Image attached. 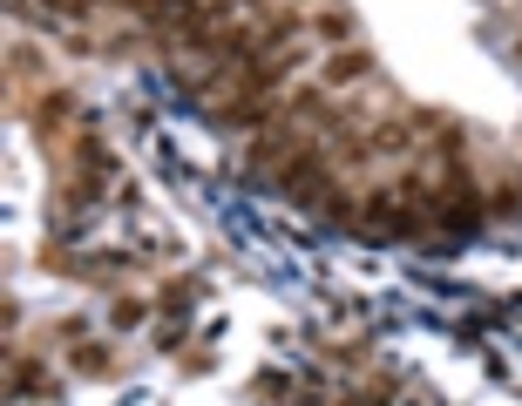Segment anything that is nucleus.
Listing matches in <instances>:
<instances>
[{"mask_svg":"<svg viewBox=\"0 0 522 406\" xmlns=\"http://www.w3.org/2000/svg\"><path fill=\"white\" fill-rule=\"evenodd\" d=\"M299 143H292V129H258V143H251V169H265V163H285V156H292Z\"/></svg>","mask_w":522,"mask_h":406,"instance_id":"obj_1","label":"nucleus"},{"mask_svg":"<svg viewBox=\"0 0 522 406\" xmlns=\"http://www.w3.org/2000/svg\"><path fill=\"white\" fill-rule=\"evenodd\" d=\"M367 75H373V55H360V48L326 61V82H367Z\"/></svg>","mask_w":522,"mask_h":406,"instance_id":"obj_2","label":"nucleus"},{"mask_svg":"<svg viewBox=\"0 0 522 406\" xmlns=\"http://www.w3.org/2000/svg\"><path fill=\"white\" fill-rule=\"evenodd\" d=\"M373 150H380V156H400V150H407V129H380V135H373Z\"/></svg>","mask_w":522,"mask_h":406,"instance_id":"obj_3","label":"nucleus"},{"mask_svg":"<svg viewBox=\"0 0 522 406\" xmlns=\"http://www.w3.org/2000/svg\"><path fill=\"white\" fill-rule=\"evenodd\" d=\"M75 366H82V373H109V352H102V346H82Z\"/></svg>","mask_w":522,"mask_h":406,"instance_id":"obj_5","label":"nucleus"},{"mask_svg":"<svg viewBox=\"0 0 522 406\" xmlns=\"http://www.w3.org/2000/svg\"><path fill=\"white\" fill-rule=\"evenodd\" d=\"M143 312H150V305H136V298H123V305H116V312H109V318H116V325H123V332H129V325H143Z\"/></svg>","mask_w":522,"mask_h":406,"instance_id":"obj_4","label":"nucleus"}]
</instances>
